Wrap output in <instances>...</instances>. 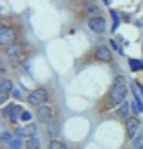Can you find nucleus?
<instances>
[{"mask_svg":"<svg viewBox=\"0 0 143 149\" xmlns=\"http://www.w3.org/2000/svg\"><path fill=\"white\" fill-rule=\"evenodd\" d=\"M37 119L40 123H45V124H48V123L53 121V109L50 106H47V104H42V106L37 108Z\"/></svg>","mask_w":143,"mask_h":149,"instance_id":"obj_4","label":"nucleus"},{"mask_svg":"<svg viewBox=\"0 0 143 149\" xmlns=\"http://www.w3.org/2000/svg\"><path fill=\"white\" fill-rule=\"evenodd\" d=\"M140 91H142V95H143V85H142V86H140Z\"/></svg>","mask_w":143,"mask_h":149,"instance_id":"obj_25","label":"nucleus"},{"mask_svg":"<svg viewBox=\"0 0 143 149\" xmlns=\"http://www.w3.org/2000/svg\"><path fill=\"white\" fill-rule=\"evenodd\" d=\"M8 149H22V141L20 139H12L8 143Z\"/></svg>","mask_w":143,"mask_h":149,"instance_id":"obj_19","label":"nucleus"},{"mask_svg":"<svg viewBox=\"0 0 143 149\" xmlns=\"http://www.w3.org/2000/svg\"><path fill=\"white\" fill-rule=\"evenodd\" d=\"M110 47L113 48V50H117V52H118V53H120V55H123V50H122V48H120V47H118V45H117V42H115L113 38H111V40H110Z\"/></svg>","mask_w":143,"mask_h":149,"instance_id":"obj_20","label":"nucleus"},{"mask_svg":"<svg viewBox=\"0 0 143 149\" xmlns=\"http://www.w3.org/2000/svg\"><path fill=\"white\" fill-rule=\"evenodd\" d=\"M132 149H143V134H137V138L132 141Z\"/></svg>","mask_w":143,"mask_h":149,"instance_id":"obj_16","label":"nucleus"},{"mask_svg":"<svg viewBox=\"0 0 143 149\" xmlns=\"http://www.w3.org/2000/svg\"><path fill=\"white\" fill-rule=\"evenodd\" d=\"M140 128H142V124H140V121H138L137 118H128V119H125V133H127L128 139L137 138V134L140 133Z\"/></svg>","mask_w":143,"mask_h":149,"instance_id":"obj_3","label":"nucleus"},{"mask_svg":"<svg viewBox=\"0 0 143 149\" xmlns=\"http://www.w3.org/2000/svg\"><path fill=\"white\" fill-rule=\"evenodd\" d=\"M132 91H133V96H135V103H137L138 111L143 113V98H140V95H138V90H137L133 85H132Z\"/></svg>","mask_w":143,"mask_h":149,"instance_id":"obj_12","label":"nucleus"},{"mask_svg":"<svg viewBox=\"0 0 143 149\" xmlns=\"http://www.w3.org/2000/svg\"><path fill=\"white\" fill-rule=\"evenodd\" d=\"M0 100H2V103H5L7 100H8V93H2V91H0Z\"/></svg>","mask_w":143,"mask_h":149,"instance_id":"obj_23","label":"nucleus"},{"mask_svg":"<svg viewBox=\"0 0 143 149\" xmlns=\"http://www.w3.org/2000/svg\"><path fill=\"white\" fill-rule=\"evenodd\" d=\"M13 96H15L17 100H18V98H20V93H18V91H13Z\"/></svg>","mask_w":143,"mask_h":149,"instance_id":"obj_24","label":"nucleus"},{"mask_svg":"<svg viewBox=\"0 0 143 149\" xmlns=\"http://www.w3.org/2000/svg\"><path fill=\"white\" fill-rule=\"evenodd\" d=\"M103 3H105V5H108V0H103Z\"/></svg>","mask_w":143,"mask_h":149,"instance_id":"obj_26","label":"nucleus"},{"mask_svg":"<svg viewBox=\"0 0 143 149\" xmlns=\"http://www.w3.org/2000/svg\"><path fill=\"white\" fill-rule=\"evenodd\" d=\"M128 63H130V68H132V71H138V70H143V63L140 61V60L130 58V60H128Z\"/></svg>","mask_w":143,"mask_h":149,"instance_id":"obj_17","label":"nucleus"},{"mask_svg":"<svg viewBox=\"0 0 143 149\" xmlns=\"http://www.w3.org/2000/svg\"><path fill=\"white\" fill-rule=\"evenodd\" d=\"M5 52H7V56L10 60H18L22 55V47L18 43H10V45H7Z\"/></svg>","mask_w":143,"mask_h":149,"instance_id":"obj_9","label":"nucleus"},{"mask_svg":"<svg viewBox=\"0 0 143 149\" xmlns=\"http://www.w3.org/2000/svg\"><path fill=\"white\" fill-rule=\"evenodd\" d=\"M88 27L95 33H103L106 28V20L103 17H92L90 20H88Z\"/></svg>","mask_w":143,"mask_h":149,"instance_id":"obj_5","label":"nucleus"},{"mask_svg":"<svg viewBox=\"0 0 143 149\" xmlns=\"http://www.w3.org/2000/svg\"><path fill=\"white\" fill-rule=\"evenodd\" d=\"M127 78L123 74H117L108 91V104L110 106H120L127 98Z\"/></svg>","mask_w":143,"mask_h":149,"instance_id":"obj_1","label":"nucleus"},{"mask_svg":"<svg viewBox=\"0 0 143 149\" xmlns=\"http://www.w3.org/2000/svg\"><path fill=\"white\" fill-rule=\"evenodd\" d=\"M110 15H111V18H113V28H111V30L115 32V30L118 28V25H120V17H118V13L113 10V8L110 10Z\"/></svg>","mask_w":143,"mask_h":149,"instance_id":"obj_18","label":"nucleus"},{"mask_svg":"<svg viewBox=\"0 0 143 149\" xmlns=\"http://www.w3.org/2000/svg\"><path fill=\"white\" fill-rule=\"evenodd\" d=\"M83 2H92V0H83Z\"/></svg>","mask_w":143,"mask_h":149,"instance_id":"obj_27","label":"nucleus"},{"mask_svg":"<svg viewBox=\"0 0 143 149\" xmlns=\"http://www.w3.org/2000/svg\"><path fill=\"white\" fill-rule=\"evenodd\" d=\"M95 56H97V60L105 61V63L111 61V52H110V48L105 47V45H98V47L95 48Z\"/></svg>","mask_w":143,"mask_h":149,"instance_id":"obj_7","label":"nucleus"},{"mask_svg":"<svg viewBox=\"0 0 143 149\" xmlns=\"http://www.w3.org/2000/svg\"><path fill=\"white\" fill-rule=\"evenodd\" d=\"M12 81L10 80H5V78H2V81H0V91L2 93H10L13 88H12Z\"/></svg>","mask_w":143,"mask_h":149,"instance_id":"obj_13","label":"nucleus"},{"mask_svg":"<svg viewBox=\"0 0 143 149\" xmlns=\"http://www.w3.org/2000/svg\"><path fill=\"white\" fill-rule=\"evenodd\" d=\"M15 134L18 136V138H33L35 134H37V126L35 124H27V126H23V128H18L15 129Z\"/></svg>","mask_w":143,"mask_h":149,"instance_id":"obj_8","label":"nucleus"},{"mask_svg":"<svg viewBox=\"0 0 143 149\" xmlns=\"http://www.w3.org/2000/svg\"><path fill=\"white\" fill-rule=\"evenodd\" d=\"M85 13L87 15H98L100 13V7L95 5V3H88L87 8H85Z\"/></svg>","mask_w":143,"mask_h":149,"instance_id":"obj_15","label":"nucleus"},{"mask_svg":"<svg viewBox=\"0 0 143 149\" xmlns=\"http://www.w3.org/2000/svg\"><path fill=\"white\" fill-rule=\"evenodd\" d=\"M128 111H130V101H123L118 108V118H122V119H128Z\"/></svg>","mask_w":143,"mask_h":149,"instance_id":"obj_10","label":"nucleus"},{"mask_svg":"<svg viewBox=\"0 0 143 149\" xmlns=\"http://www.w3.org/2000/svg\"><path fill=\"white\" fill-rule=\"evenodd\" d=\"M25 148L27 149H40V141H38L35 136H33V138H27Z\"/></svg>","mask_w":143,"mask_h":149,"instance_id":"obj_11","label":"nucleus"},{"mask_svg":"<svg viewBox=\"0 0 143 149\" xmlns=\"http://www.w3.org/2000/svg\"><path fill=\"white\" fill-rule=\"evenodd\" d=\"M10 141H12L10 133H5V131H2V143H10Z\"/></svg>","mask_w":143,"mask_h":149,"instance_id":"obj_21","label":"nucleus"},{"mask_svg":"<svg viewBox=\"0 0 143 149\" xmlns=\"http://www.w3.org/2000/svg\"><path fill=\"white\" fill-rule=\"evenodd\" d=\"M27 101L30 104H33V106H42V104H45L48 101V91L45 88H37V90H33L28 95Z\"/></svg>","mask_w":143,"mask_h":149,"instance_id":"obj_2","label":"nucleus"},{"mask_svg":"<svg viewBox=\"0 0 143 149\" xmlns=\"http://www.w3.org/2000/svg\"><path fill=\"white\" fill-rule=\"evenodd\" d=\"M13 38H15L13 28L2 25V28H0V43H2V45H10V43L13 42Z\"/></svg>","mask_w":143,"mask_h":149,"instance_id":"obj_6","label":"nucleus"},{"mask_svg":"<svg viewBox=\"0 0 143 149\" xmlns=\"http://www.w3.org/2000/svg\"><path fill=\"white\" fill-rule=\"evenodd\" d=\"M48 149H68V146H67L63 141H60V139H52Z\"/></svg>","mask_w":143,"mask_h":149,"instance_id":"obj_14","label":"nucleus"},{"mask_svg":"<svg viewBox=\"0 0 143 149\" xmlns=\"http://www.w3.org/2000/svg\"><path fill=\"white\" fill-rule=\"evenodd\" d=\"M30 118H32V114H30L28 111H23V113H22V119H23V121H30Z\"/></svg>","mask_w":143,"mask_h":149,"instance_id":"obj_22","label":"nucleus"}]
</instances>
